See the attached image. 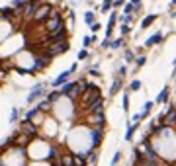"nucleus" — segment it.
Masks as SVG:
<instances>
[{"mask_svg": "<svg viewBox=\"0 0 176 166\" xmlns=\"http://www.w3.org/2000/svg\"><path fill=\"white\" fill-rule=\"evenodd\" d=\"M67 49H68V41H67V39H57V41H51V45H49V49L45 51V55L53 59L55 55L65 53Z\"/></svg>", "mask_w": 176, "mask_h": 166, "instance_id": "nucleus-1", "label": "nucleus"}, {"mask_svg": "<svg viewBox=\"0 0 176 166\" xmlns=\"http://www.w3.org/2000/svg\"><path fill=\"white\" fill-rule=\"evenodd\" d=\"M51 12H53V8H51V4H39L37 6V10L33 12V22H37V24H43V22H47L49 20V16H51Z\"/></svg>", "mask_w": 176, "mask_h": 166, "instance_id": "nucleus-2", "label": "nucleus"}, {"mask_svg": "<svg viewBox=\"0 0 176 166\" xmlns=\"http://www.w3.org/2000/svg\"><path fill=\"white\" fill-rule=\"evenodd\" d=\"M98 98H102V96H100V88L88 82L86 90H84V92H82V102H84V106L92 104V102H94V100H98Z\"/></svg>", "mask_w": 176, "mask_h": 166, "instance_id": "nucleus-3", "label": "nucleus"}, {"mask_svg": "<svg viewBox=\"0 0 176 166\" xmlns=\"http://www.w3.org/2000/svg\"><path fill=\"white\" fill-rule=\"evenodd\" d=\"M45 25H47V31H49V33H53V31H57L61 28H65L63 18H61V14H59V12H51V16H49V20L45 22Z\"/></svg>", "mask_w": 176, "mask_h": 166, "instance_id": "nucleus-4", "label": "nucleus"}, {"mask_svg": "<svg viewBox=\"0 0 176 166\" xmlns=\"http://www.w3.org/2000/svg\"><path fill=\"white\" fill-rule=\"evenodd\" d=\"M162 41H164V33H162V31H157V33H153L151 37H147V39H145V49L157 47V45H161Z\"/></svg>", "mask_w": 176, "mask_h": 166, "instance_id": "nucleus-5", "label": "nucleus"}, {"mask_svg": "<svg viewBox=\"0 0 176 166\" xmlns=\"http://www.w3.org/2000/svg\"><path fill=\"white\" fill-rule=\"evenodd\" d=\"M45 94V88H43V84H35L33 86V90L29 92V96H28V104H31V102H35L37 98H41V96Z\"/></svg>", "mask_w": 176, "mask_h": 166, "instance_id": "nucleus-6", "label": "nucleus"}, {"mask_svg": "<svg viewBox=\"0 0 176 166\" xmlns=\"http://www.w3.org/2000/svg\"><path fill=\"white\" fill-rule=\"evenodd\" d=\"M86 111L88 114H98V111H104V98H98L94 100L92 104L86 106Z\"/></svg>", "mask_w": 176, "mask_h": 166, "instance_id": "nucleus-7", "label": "nucleus"}, {"mask_svg": "<svg viewBox=\"0 0 176 166\" xmlns=\"http://www.w3.org/2000/svg\"><path fill=\"white\" fill-rule=\"evenodd\" d=\"M90 121L94 123V127H104V125H106V115H104V111L90 114Z\"/></svg>", "mask_w": 176, "mask_h": 166, "instance_id": "nucleus-8", "label": "nucleus"}, {"mask_svg": "<svg viewBox=\"0 0 176 166\" xmlns=\"http://www.w3.org/2000/svg\"><path fill=\"white\" fill-rule=\"evenodd\" d=\"M22 133H25V135H29V137H35V135H37V127H35V123L24 119V123H22Z\"/></svg>", "mask_w": 176, "mask_h": 166, "instance_id": "nucleus-9", "label": "nucleus"}, {"mask_svg": "<svg viewBox=\"0 0 176 166\" xmlns=\"http://www.w3.org/2000/svg\"><path fill=\"white\" fill-rule=\"evenodd\" d=\"M71 74H72V71L68 68V71H65V72H61V74H59V76H57L55 80H53L51 84H53L55 88H57V86H63V84H67V78L71 76Z\"/></svg>", "mask_w": 176, "mask_h": 166, "instance_id": "nucleus-10", "label": "nucleus"}, {"mask_svg": "<svg viewBox=\"0 0 176 166\" xmlns=\"http://www.w3.org/2000/svg\"><path fill=\"white\" fill-rule=\"evenodd\" d=\"M157 18H158V14H147L145 16V18H143L141 20V29H147V28H151V25L154 24V22H157Z\"/></svg>", "mask_w": 176, "mask_h": 166, "instance_id": "nucleus-11", "label": "nucleus"}, {"mask_svg": "<svg viewBox=\"0 0 176 166\" xmlns=\"http://www.w3.org/2000/svg\"><path fill=\"white\" fill-rule=\"evenodd\" d=\"M121 88H123V76H115L114 84H111V88H110V96H115Z\"/></svg>", "mask_w": 176, "mask_h": 166, "instance_id": "nucleus-12", "label": "nucleus"}, {"mask_svg": "<svg viewBox=\"0 0 176 166\" xmlns=\"http://www.w3.org/2000/svg\"><path fill=\"white\" fill-rule=\"evenodd\" d=\"M168 96H170V88L164 86L161 92H158V96H157V104H164V102H168Z\"/></svg>", "mask_w": 176, "mask_h": 166, "instance_id": "nucleus-13", "label": "nucleus"}, {"mask_svg": "<svg viewBox=\"0 0 176 166\" xmlns=\"http://www.w3.org/2000/svg\"><path fill=\"white\" fill-rule=\"evenodd\" d=\"M96 162H98V152H96V151H90V152L86 154V164L96 166Z\"/></svg>", "mask_w": 176, "mask_h": 166, "instance_id": "nucleus-14", "label": "nucleus"}, {"mask_svg": "<svg viewBox=\"0 0 176 166\" xmlns=\"http://www.w3.org/2000/svg\"><path fill=\"white\" fill-rule=\"evenodd\" d=\"M135 71L137 68H141V67H145V63H147V55H139V57H135Z\"/></svg>", "mask_w": 176, "mask_h": 166, "instance_id": "nucleus-15", "label": "nucleus"}, {"mask_svg": "<svg viewBox=\"0 0 176 166\" xmlns=\"http://www.w3.org/2000/svg\"><path fill=\"white\" fill-rule=\"evenodd\" d=\"M100 10H102V12H111V10H114V0H104Z\"/></svg>", "mask_w": 176, "mask_h": 166, "instance_id": "nucleus-16", "label": "nucleus"}, {"mask_svg": "<svg viewBox=\"0 0 176 166\" xmlns=\"http://www.w3.org/2000/svg\"><path fill=\"white\" fill-rule=\"evenodd\" d=\"M153 102H145V106H143V111H141V115H143V119H145V117L149 115V114H151V111H153Z\"/></svg>", "mask_w": 176, "mask_h": 166, "instance_id": "nucleus-17", "label": "nucleus"}, {"mask_svg": "<svg viewBox=\"0 0 176 166\" xmlns=\"http://www.w3.org/2000/svg\"><path fill=\"white\" fill-rule=\"evenodd\" d=\"M141 86H143V84H141V80H131V84H129V92H137V90H141Z\"/></svg>", "mask_w": 176, "mask_h": 166, "instance_id": "nucleus-18", "label": "nucleus"}, {"mask_svg": "<svg viewBox=\"0 0 176 166\" xmlns=\"http://www.w3.org/2000/svg\"><path fill=\"white\" fill-rule=\"evenodd\" d=\"M121 108H123L125 114L129 111V90H125V92H123V106H121Z\"/></svg>", "mask_w": 176, "mask_h": 166, "instance_id": "nucleus-19", "label": "nucleus"}, {"mask_svg": "<svg viewBox=\"0 0 176 166\" xmlns=\"http://www.w3.org/2000/svg\"><path fill=\"white\" fill-rule=\"evenodd\" d=\"M94 18H96V16H94V12H90V10H88V12L84 14V22H86V25H92V24H96V22H94Z\"/></svg>", "mask_w": 176, "mask_h": 166, "instance_id": "nucleus-20", "label": "nucleus"}, {"mask_svg": "<svg viewBox=\"0 0 176 166\" xmlns=\"http://www.w3.org/2000/svg\"><path fill=\"white\" fill-rule=\"evenodd\" d=\"M129 31H131V24H121V25H119V35L125 37Z\"/></svg>", "mask_w": 176, "mask_h": 166, "instance_id": "nucleus-21", "label": "nucleus"}, {"mask_svg": "<svg viewBox=\"0 0 176 166\" xmlns=\"http://www.w3.org/2000/svg\"><path fill=\"white\" fill-rule=\"evenodd\" d=\"M72 86H74V82H67V84H63V88H61V94H63V96H68V92L72 90Z\"/></svg>", "mask_w": 176, "mask_h": 166, "instance_id": "nucleus-22", "label": "nucleus"}, {"mask_svg": "<svg viewBox=\"0 0 176 166\" xmlns=\"http://www.w3.org/2000/svg\"><path fill=\"white\" fill-rule=\"evenodd\" d=\"M61 164H63V166H74V162H72V156H71V154H65V156L61 158Z\"/></svg>", "mask_w": 176, "mask_h": 166, "instance_id": "nucleus-23", "label": "nucleus"}, {"mask_svg": "<svg viewBox=\"0 0 176 166\" xmlns=\"http://www.w3.org/2000/svg\"><path fill=\"white\" fill-rule=\"evenodd\" d=\"M61 96H63L61 92H51V94H49V98H47V100H49L51 104H55V102H59V98H61Z\"/></svg>", "mask_w": 176, "mask_h": 166, "instance_id": "nucleus-24", "label": "nucleus"}, {"mask_svg": "<svg viewBox=\"0 0 176 166\" xmlns=\"http://www.w3.org/2000/svg\"><path fill=\"white\" fill-rule=\"evenodd\" d=\"M135 57H137V55H135V53H133L131 49H125V61H127V63L135 61Z\"/></svg>", "mask_w": 176, "mask_h": 166, "instance_id": "nucleus-25", "label": "nucleus"}, {"mask_svg": "<svg viewBox=\"0 0 176 166\" xmlns=\"http://www.w3.org/2000/svg\"><path fill=\"white\" fill-rule=\"evenodd\" d=\"M121 156H123V154H121V151H115L114 158H111V166H117V162L121 160Z\"/></svg>", "mask_w": 176, "mask_h": 166, "instance_id": "nucleus-26", "label": "nucleus"}, {"mask_svg": "<svg viewBox=\"0 0 176 166\" xmlns=\"http://www.w3.org/2000/svg\"><path fill=\"white\" fill-rule=\"evenodd\" d=\"M37 108H39V111H43V110H49V108H51V102H49V100H45V102H41V104L37 106Z\"/></svg>", "mask_w": 176, "mask_h": 166, "instance_id": "nucleus-27", "label": "nucleus"}, {"mask_svg": "<svg viewBox=\"0 0 176 166\" xmlns=\"http://www.w3.org/2000/svg\"><path fill=\"white\" fill-rule=\"evenodd\" d=\"M18 115H20V111L18 110H12V114H10V123H16V119H18Z\"/></svg>", "mask_w": 176, "mask_h": 166, "instance_id": "nucleus-28", "label": "nucleus"}, {"mask_svg": "<svg viewBox=\"0 0 176 166\" xmlns=\"http://www.w3.org/2000/svg\"><path fill=\"white\" fill-rule=\"evenodd\" d=\"M92 41H94V37H84L82 43H84V47H90V45H92Z\"/></svg>", "mask_w": 176, "mask_h": 166, "instance_id": "nucleus-29", "label": "nucleus"}, {"mask_svg": "<svg viewBox=\"0 0 176 166\" xmlns=\"http://www.w3.org/2000/svg\"><path fill=\"white\" fill-rule=\"evenodd\" d=\"M86 57H88V51L86 49H82L80 53H78V59H86Z\"/></svg>", "mask_w": 176, "mask_h": 166, "instance_id": "nucleus-30", "label": "nucleus"}, {"mask_svg": "<svg viewBox=\"0 0 176 166\" xmlns=\"http://www.w3.org/2000/svg\"><path fill=\"white\" fill-rule=\"evenodd\" d=\"M125 72H127V67L121 65V67H119V76H125Z\"/></svg>", "mask_w": 176, "mask_h": 166, "instance_id": "nucleus-31", "label": "nucleus"}, {"mask_svg": "<svg viewBox=\"0 0 176 166\" xmlns=\"http://www.w3.org/2000/svg\"><path fill=\"white\" fill-rule=\"evenodd\" d=\"M90 29H92V31H98V29H100V24H92V25H90Z\"/></svg>", "mask_w": 176, "mask_h": 166, "instance_id": "nucleus-32", "label": "nucleus"}, {"mask_svg": "<svg viewBox=\"0 0 176 166\" xmlns=\"http://www.w3.org/2000/svg\"><path fill=\"white\" fill-rule=\"evenodd\" d=\"M174 33H176V31H174Z\"/></svg>", "mask_w": 176, "mask_h": 166, "instance_id": "nucleus-33", "label": "nucleus"}]
</instances>
